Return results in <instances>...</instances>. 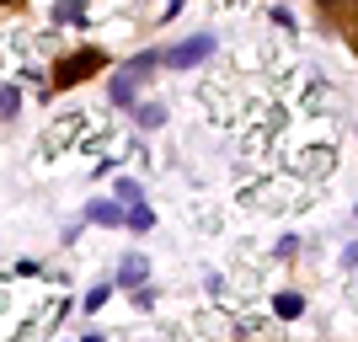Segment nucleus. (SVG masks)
I'll return each instance as SVG.
<instances>
[{
  "instance_id": "nucleus-3",
  "label": "nucleus",
  "mask_w": 358,
  "mask_h": 342,
  "mask_svg": "<svg viewBox=\"0 0 358 342\" xmlns=\"http://www.w3.org/2000/svg\"><path fill=\"white\" fill-rule=\"evenodd\" d=\"M96 64H102V54H80L75 64H64V70H59V80H80V75H91Z\"/></svg>"
},
{
  "instance_id": "nucleus-6",
  "label": "nucleus",
  "mask_w": 358,
  "mask_h": 342,
  "mask_svg": "<svg viewBox=\"0 0 358 342\" xmlns=\"http://www.w3.org/2000/svg\"><path fill=\"white\" fill-rule=\"evenodd\" d=\"M150 220H155V214H150V208H145V204H139V208H134V214H129V225H134V230H150Z\"/></svg>"
},
{
  "instance_id": "nucleus-4",
  "label": "nucleus",
  "mask_w": 358,
  "mask_h": 342,
  "mask_svg": "<svg viewBox=\"0 0 358 342\" xmlns=\"http://www.w3.org/2000/svg\"><path fill=\"white\" fill-rule=\"evenodd\" d=\"M91 220H96V225H123V214L113 204H91Z\"/></svg>"
},
{
  "instance_id": "nucleus-5",
  "label": "nucleus",
  "mask_w": 358,
  "mask_h": 342,
  "mask_svg": "<svg viewBox=\"0 0 358 342\" xmlns=\"http://www.w3.org/2000/svg\"><path fill=\"white\" fill-rule=\"evenodd\" d=\"M305 305H299V294H278V315H299Z\"/></svg>"
},
{
  "instance_id": "nucleus-7",
  "label": "nucleus",
  "mask_w": 358,
  "mask_h": 342,
  "mask_svg": "<svg viewBox=\"0 0 358 342\" xmlns=\"http://www.w3.org/2000/svg\"><path fill=\"white\" fill-rule=\"evenodd\" d=\"M145 278V262H123V283H139Z\"/></svg>"
},
{
  "instance_id": "nucleus-2",
  "label": "nucleus",
  "mask_w": 358,
  "mask_h": 342,
  "mask_svg": "<svg viewBox=\"0 0 358 342\" xmlns=\"http://www.w3.org/2000/svg\"><path fill=\"white\" fill-rule=\"evenodd\" d=\"M209 54H214V38H193V43L171 48V54H166V64H171V70H187V64H203Z\"/></svg>"
},
{
  "instance_id": "nucleus-1",
  "label": "nucleus",
  "mask_w": 358,
  "mask_h": 342,
  "mask_svg": "<svg viewBox=\"0 0 358 342\" xmlns=\"http://www.w3.org/2000/svg\"><path fill=\"white\" fill-rule=\"evenodd\" d=\"M150 70H155V54H139V59H129L118 75H113V102H118V107H129V102H134L139 75H150Z\"/></svg>"
}]
</instances>
